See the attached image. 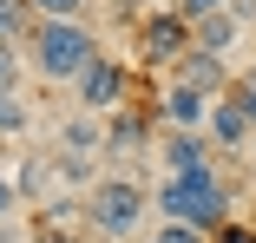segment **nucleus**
Listing matches in <instances>:
<instances>
[{
    "mask_svg": "<svg viewBox=\"0 0 256 243\" xmlns=\"http://www.w3.org/2000/svg\"><path fill=\"white\" fill-rule=\"evenodd\" d=\"M243 40V26L230 20V14H210V20H197L190 26V46L197 53H210V60H230V46Z\"/></svg>",
    "mask_w": 256,
    "mask_h": 243,
    "instance_id": "13",
    "label": "nucleus"
},
{
    "mask_svg": "<svg viewBox=\"0 0 256 243\" xmlns=\"http://www.w3.org/2000/svg\"><path fill=\"white\" fill-rule=\"evenodd\" d=\"M14 204H20V190H14V178H0V224L14 217Z\"/></svg>",
    "mask_w": 256,
    "mask_h": 243,
    "instance_id": "22",
    "label": "nucleus"
},
{
    "mask_svg": "<svg viewBox=\"0 0 256 243\" xmlns=\"http://www.w3.org/2000/svg\"><path fill=\"white\" fill-rule=\"evenodd\" d=\"M158 158H164V178H190V171H210V144H204V132H171L158 144Z\"/></svg>",
    "mask_w": 256,
    "mask_h": 243,
    "instance_id": "10",
    "label": "nucleus"
},
{
    "mask_svg": "<svg viewBox=\"0 0 256 243\" xmlns=\"http://www.w3.org/2000/svg\"><path fill=\"white\" fill-rule=\"evenodd\" d=\"M184 53H190V20H178V7L138 14V66L144 72H171Z\"/></svg>",
    "mask_w": 256,
    "mask_h": 243,
    "instance_id": "5",
    "label": "nucleus"
},
{
    "mask_svg": "<svg viewBox=\"0 0 256 243\" xmlns=\"http://www.w3.org/2000/svg\"><path fill=\"white\" fill-rule=\"evenodd\" d=\"M204 132H210V144H224V152H236V144L256 138V125H250V112H243L236 99H217L210 118H204Z\"/></svg>",
    "mask_w": 256,
    "mask_h": 243,
    "instance_id": "11",
    "label": "nucleus"
},
{
    "mask_svg": "<svg viewBox=\"0 0 256 243\" xmlns=\"http://www.w3.org/2000/svg\"><path fill=\"white\" fill-rule=\"evenodd\" d=\"M33 26H40L33 0H0V46H26Z\"/></svg>",
    "mask_w": 256,
    "mask_h": 243,
    "instance_id": "14",
    "label": "nucleus"
},
{
    "mask_svg": "<svg viewBox=\"0 0 256 243\" xmlns=\"http://www.w3.org/2000/svg\"><path fill=\"white\" fill-rule=\"evenodd\" d=\"M171 7H178V20H190V26H197V20H210V14H224L230 0H171Z\"/></svg>",
    "mask_w": 256,
    "mask_h": 243,
    "instance_id": "18",
    "label": "nucleus"
},
{
    "mask_svg": "<svg viewBox=\"0 0 256 243\" xmlns=\"http://www.w3.org/2000/svg\"><path fill=\"white\" fill-rule=\"evenodd\" d=\"M217 243H256V224H236V217H230V224L217 230Z\"/></svg>",
    "mask_w": 256,
    "mask_h": 243,
    "instance_id": "21",
    "label": "nucleus"
},
{
    "mask_svg": "<svg viewBox=\"0 0 256 243\" xmlns=\"http://www.w3.org/2000/svg\"><path fill=\"white\" fill-rule=\"evenodd\" d=\"M60 152H79V158L106 152V118H92V112H72V118H60Z\"/></svg>",
    "mask_w": 256,
    "mask_h": 243,
    "instance_id": "12",
    "label": "nucleus"
},
{
    "mask_svg": "<svg viewBox=\"0 0 256 243\" xmlns=\"http://www.w3.org/2000/svg\"><path fill=\"white\" fill-rule=\"evenodd\" d=\"M79 224H86V204H72V198H46V204L33 210V243H72Z\"/></svg>",
    "mask_w": 256,
    "mask_h": 243,
    "instance_id": "9",
    "label": "nucleus"
},
{
    "mask_svg": "<svg viewBox=\"0 0 256 243\" xmlns=\"http://www.w3.org/2000/svg\"><path fill=\"white\" fill-rule=\"evenodd\" d=\"M33 14H40V20H79L86 0H33Z\"/></svg>",
    "mask_w": 256,
    "mask_h": 243,
    "instance_id": "19",
    "label": "nucleus"
},
{
    "mask_svg": "<svg viewBox=\"0 0 256 243\" xmlns=\"http://www.w3.org/2000/svg\"><path fill=\"white\" fill-rule=\"evenodd\" d=\"M151 210H158L164 224H190L204 236H217L230 224V178L210 164V171H190V178H164L158 190H151Z\"/></svg>",
    "mask_w": 256,
    "mask_h": 243,
    "instance_id": "1",
    "label": "nucleus"
},
{
    "mask_svg": "<svg viewBox=\"0 0 256 243\" xmlns=\"http://www.w3.org/2000/svg\"><path fill=\"white\" fill-rule=\"evenodd\" d=\"M164 79H178V86L204 92V99H230V92H236V79H230V60H210V53H197V46H190V53H184V60H178Z\"/></svg>",
    "mask_w": 256,
    "mask_h": 243,
    "instance_id": "8",
    "label": "nucleus"
},
{
    "mask_svg": "<svg viewBox=\"0 0 256 243\" xmlns=\"http://www.w3.org/2000/svg\"><path fill=\"white\" fill-rule=\"evenodd\" d=\"M20 72H26V46H0V99L20 92Z\"/></svg>",
    "mask_w": 256,
    "mask_h": 243,
    "instance_id": "16",
    "label": "nucleus"
},
{
    "mask_svg": "<svg viewBox=\"0 0 256 243\" xmlns=\"http://www.w3.org/2000/svg\"><path fill=\"white\" fill-rule=\"evenodd\" d=\"M210 106H217V99H204V92H190V86L164 79L158 92H151V125H171V132H197L204 118H210Z\"/></svg>",
    "mask_w": 256,
    "mask_h": 243,
    "instance_id": "7",
    "label": "nucleus"
},
{
    "mask_svg": "<svg viewBox=\"0 0 256 243\" xmlns=\"http://www.w3.org/2000/svg\"><path fill=\"white\" fill-rule=\"evenodd\" d=\"M20 132H26V99L7 92V99H0V138H20Z\"/></svg>",
    "mask_w": 256,
    "mask_h": 243,
    "instance_id": "17",
    "label": "nucleus"
},
{
    "mask_svg": "<svg viewBox=\"0 0 256 243\" xmlns=\"http://www.w3.org/2000/svg\"><path fill=\"white\" fill-rule=\"evenodd\" d=\"M98 53H106V46L92 40L86 20H40L33 40H26V66H33L46 86H72Z\"/></svg>",
    "mask_w": 256,
    "mask_h": 243,
    "instance_id": "2",
    "label": "nucleus"
},
{
    "mask_svg": "<svg viewBox=\"0 0 256 243\" xmlns=\"http://www.w3.org/2000/svg\"><path fill=\"white\" fill-rule=\"evenodd\" d=\"M250 158H256V138H250Z\"/></svg>",
    "mask_w": 256,
    "mask_h": 243,
    "instance_id": "23",
    "label": "nucleus"
},
{
    "mask_svg": "<svg viewBox=\"0 0 256 243\" xmlns=\"http://www.w3.org/2000/svg\"><path fill=\"white\" fill-rule=\"evenodd\" d=\"M53 178H60V184H72V190H92V184H98L92 158H79V152H60V158H53Z\"/></svg>",
    "mask_w": 256,
    "mask_h": 243,
    "instance_id": "15",
    "label": "nucleus"
},
{
    "mask_svg": "<svg viewBox=\"0 0 256 243\" xmlns=\"http://www.w3.org/2000/svg\"><path fill=\"white\" fill-rule=\"evenodd\" d=\"M151 132H158V125H151V106H118L112 118H106V158L118 164V158H151V144H158V138H151Z\"/></svg>",
    "mask_w": 256,
    "mask_h": 243,
    "instance_id": "6",
    "label": "nucleus"
},
{
    "mask_svg": "<svg viewBox=\"0 0 256 243\" xmlns=\"http://www.w3.org/2000/svg\"><path fill=\"white\" fill-rule=\"evenodd\" d=\"M151 243H210V236H204V230H190V224H164Z\"/></svg>",
    "mask_w": 256,
    "mask_h": 243,
    "instance_id": "20",
    "label": "nucleus"
},
{
    "mask_svg": "<svg viewBox=\"0 0 256 243\" xmlns=\"http://www.w3.org/2000/svg\"><path fill=\"white\" fill-rule=\"evenodd\" d=\"M144 210H151V190H144L138 178H98V184L86 190V230L106 236V243H125Z\"/></svg>",
    "mask_w": 256,
    "mask_h": 243,
    "instance_id": "3",
    "label": "nucleus"
},
{
    "mask_svg": "<svg viewBox=\"0 0 256 243\" xmlns=\"http://www.w3.org/2000/svg\"><path fill=\"white\" fill-rule=\"evenodd\" d=\"M72 106L92 112V118H112L118 106H132V66L112 60V53H98V60L72 79Z\"/></svg>",
    "mask_w": 256,
    "mask_h": 243,
    "instance_id": "4",
    "label": "nucleus"
}]
</instances>
